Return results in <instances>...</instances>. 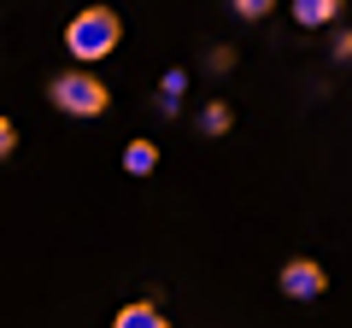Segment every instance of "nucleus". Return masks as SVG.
<instances>
[{"instance_id": "obj_8", "label": "nucleus", "mask_w": 352, "mask_h": 328, "mask_svg": "<svg viewBox=\"0 0 352 328\" xmlns=\"http://www.w3.org/2000/svg\"><path fill=\"white\" fill-rule=\"evenodd\" d=\"M229 124H235V112H229L223 100H212V106H206V112H200V135H223Z\"/></svg>"}, {"instance_id": "obj_6", "label": "nucleus", "mask_w": 352, "mask_h": 328, "mask_svg": "<svg viewBox=\"0 0 352 328\" xmlns=\"http://www.w3.org/2000/svg\"><path fill=\"white\" fill-rule=\"evenodd\" d=\"M153 164H159V147H153V141H129L124 147V170L129 176H153Z\"/></svg>"}, {"instance_id": "obj_5", "label": "nucleus", "mask_w": 352, "mask_h": 328, "mask_svg": "<svg viewBox=\"0 0 352 328\" xmlns=\"http://www.w3.org/2000/svg\"><path fill=\"white\" fill-rule=\"evenodd\" d=\"M182 94H188V71H164V82H159V94H153V106H159L164 117H176Z\"/></svg>"}, {"instance_id": "obj_7", "label": "nucleus", "mask_w": 352, "mask_h": 328, "mask_svg": "<svg viewBox=\"0 0 352 328\" xmlns=\"http://www.w3.org/2000/svg\"><path fill=\"white\" fill-rule=\"evenodd\" d=\"M118 328H164V311L159 305H124V311H118Z\"/></svg>"}, {"instance_id": "obj_2", "label": "nucleus", "mask_w": 352, "mask_h": 328, "mask_svg": "<svg viewBox=\"0 0 352 328\" xmlns=\"http://www.w3.org/2000/svg\"><path fill=\"white\" fill-rule=\"evenodd\" d=\"M47 100H53V112H65V117H100L106 112V82L94 71H59L47 82Z\"/></svg>"}, {"instance_id": "obj_3", "label": "nucleus", "mask_w": 352, "mask_h": 328, "mask_svg": "<svg viewBox=\"0 0 352 328\" xmlns=\"http://www.w3.org/2000/svg\"><path fill=\"white\" fill-rule=\"evenodd\" d=\"M323 288H329V270L317 264V258H288V264H282V293H288V299L311 305V299H323Z\"/></svg>"}, {"instance_id": "obj_4", "label": "nucleus", "mask_w": 352, "mask_h": 328, "mask_svg": "<svg viewBox=\"0 0 352 328\" xmlns=\"http://www.w3.org/2000/svg\"><path fill=\"white\" fill-rule=\"evenodd\" d=\"M340 18V0H294V24L300 30H329Z\"/></svg>"}, {"instance_id": "obj_9", "label": "nucleus", "mask_w": 352, "mask_h": 328, "mask_svg": "<svg viewBox=\"0 0 352 328\" xmlns=\"http://www.w3.org/2000/svg\"><path fill=\"white\" fill-rule=\"evenodd\" d=\"M229 12H235V18H247V24H258V18H270V12H276V0H229Z\"/></svg>"}, {"instance_id": "obj_1", "label": "nucleus", "mask_w": 352, "mask_h": 328, "mask_svg": "<svg viewBox=\"0 0 352 328\" xmlns=\"http://www.w3.org/2000/svg\"><path fill=\"white\" fill-rule=\"evenodd\" d=\"M118 41H124V24H118L112 6H82V12L65 24V47H71L76 65H94V59H106V53H118Z\"/></svg>"}, {"instance_id": "obj_10", "label": "nucleus", "mask_w": 352, "mask_h": 328, "mask_svg": "<svg viewBox=\"0 0 352 328\" xmlns=\"http://www.w3.org/2000/svg\"><path fill=\"white\" fill-rule=\"evenodd\" d=\"M329 53H335L340 65H352V30H335V36H329Z\"/></svg>"}]
</instances>
